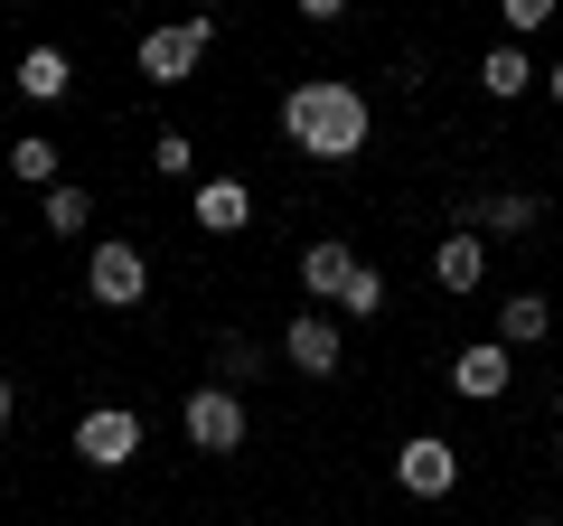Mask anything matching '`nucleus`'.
<instances>
[{"label": "nucleus", "instance_id": "obj_11", "mask_svg": "<svg viewBox=\"0 0 563 526\" xmlns=\"http://www.w3.org/2000/svg\"><path fill=\"white\" fill-rule=\"evenodd\" d=\"M544 329H554V302H544V292L498 302V348H544Z\"/></svg>", "mask_w": 563, "mask_h": 526}, {"label": "nucleus", "instance_id": "obj_3", "mask_svg": "<svg viewBox=\"0 0 563 526\" xmlns=\"http://www.w3.org/2000/svg\"><path fill=\"white\" fill-rule=\"evenodd\" d=\"M451 480H461V451H451L442 432H413V442L395 451V489L404 498H451Z\"/></svg>", "mask_w": 563, "mask_h": 526}, {"label": "nucleus", "instance_id": "obj_20", "mask_svg": "<svg viewBox=\"0 0 563 526\" xmlns=\"http://www.w3.org/2000/svg\"><path fill=\"white\" fill-rule=\"evenodd\" d=\"M151 161H161V179H188V169H198V142H188V132H161Z\"/></svg>", "mask_w": 563, "mask_h": 526}, {"label": "nucleus", "instance_id": "obj_15", "mask_svg": "<svg viewBox=\"0 0 563 526\" xmlns=\"http://www.w3.org/2000/svg\"><path fill=\"white\" fill-rule=\"evenodd\" d=\"M198 226H207V235H235V226H244V179H207L198 188Z\"/></svg>", "mask_w": 563, "mask_h": 526}, {"label": "nucleus", "instance_id": "obj_5", "mask_svg": "<svg viewBox=\"0 0 563 526\" xmlns=\"http://www.w3.org/2000/svg\"><path fill=\"white\" fill-rule=\"evenodd\" d=\"M207 39H217V20H179V29H151V39H141V76H151V85H179L188 66L207 57Z\"/></svg>", "mask_w": 563, "mask_h": 526}, {"label": "nucleus", "instance_id": "obj_7", "mask_svg": "<svg viewBox=\"0 0 563 526\" xmlns=\"http://www.w3.org/2000/svg\"><path fill=\"white\" fill-rule=\"evenodd\" d=\"M282 358L301 366V376H339V358H347V348H339V329H329L320 310H301V320L282 329Z\"/></svg>", "mask_w": 563, "mask_h": 526}, {"label": "nucleus", "instance_id": "obj_23", "mask_svg": "<svg viewBox=\"0 0 563 526\" xmlns=\"http://www.w3.org/2000/svg\"><path fill=\"white\" fill-rule=\"evenodd\" d=\"M10 405H20V395H10V376H0V424H10Z\"/></svg>", "mask_w": 563, "mask_h": 526}, {"label": "nucleus", "instance_id": "obj_18", "mask_svg": "<svg viewBox=\"0 0 563 526\" xmlns=\"http://www.w3.org/2000/svg\"><path fill=\"white\" fill-rule=\"evenodd\" d=\"M10 179H29V188H57V142L20 132V151H10Z\"/></svg>", "mask_w": 563, "mask_h": 526}, {"label": "nucleus", "instance_id": "obj_2", "mask_svg": "<svg viewBox=\"0 0 563 526\" xmlns=\"http://www.w3.org/2000/svg\"><path fill=\"white\" fill-rule=\"evenodd\" d=\"M85 302L95 310H141L151 302V263H141V244H95V263H85Z\"/></svg>", "mask_w": 563, "mask_h": 526}, {"label": "nucleus", "instance_id": "obj_4", "mask_svg": "<svg viewBox=\"0 0 563 526\" xmlns=\"http://www.w3.org/2000/svg\"><path fill=\"white\" fill-rule=\"evenodd\" d=\"M179 424H188L198 451H244V395H235V385H198Z\"/></svg>", "mask_w": 563, "mask_h": 526}, {"label": "nucleus", "instance_id": "obj_24", "mask_svg": "<svg viewBox=\"0 0 563 526\" xmlns=\"http://www.w3.org/2000/svg\"><path fill=\"white\" fill-rule=\"evenodd\" d=\"M554 461H563V442H554Z\"/></svg>", "mask_w": 563, "mask_h": 526}, {"label": "nucleus", "instance_id": "obj_19", "mask_svg": "<svg viewBox=\"0 0 563 526\" xmlns=\"http://www.w3.org/2000/svg\"><path fill=\"white\" fill-rule=\"evenodd\" d=\"M254 339H235V329H225V339H217V385H244V376H254Z\"/></svg>", "mask_w": 563, "mask_h": 526}, {"label": "nucleus", "instance_id": "obj_1", "mask_svg": "<svg viewBox=\"0 0 563 526\" xmlns=\"http://www.w3.org/2000/svg\"><path fill=\"white\" fill-rule=\"evenodd\" d=\"M282 132H291V151H310V161H357L366 151V95L339 76H310L282 95Z\"/></svg>", "mask_w": 563, "mask_h": 526}, {"label": "nucleus", "instance_id": "obj_12", "mask_svg": "<svg viewBox=\"0 0 563 526\" xmlns=\"http://www.w3.org/2000/svg\"><path fill=\"white\" fill-rule=\"evenodd\" d=\"M461 226H488V235H536V226H544V207L526 198V188H498V198H488V207H470Z\"/></svg>", "mask_w": 563, "mask_h": 526}, {"label": "nucleus", "instance_id": "obj_21", "mask_svg": "<svg viewBox=\"0 0 563 526\" xmlns=\"http://www.w3.org/2000/svg\"><path fill=\"white\" fill-rule=\"evenodd\" d=\"M544 20H554V0H507V39H536Z\"/></svg>", "mask_w": 563, "mask_h": 526}, {"label": "nucleus", "instance_id": "obj_17", "mask_svg": "<svg viewBox=\"0 0 563 526\" xmlns=\"http://www.w3.org/2000/svg\"><path fill=\"white\" fill-rule=\"evenodd\" d=\"M385 302H395V292H385V273H376V263H357V273H347V292H339V310H347V320H376Z\"/></svg>", "mask_w": 563, "mask_h": 526}, {"label": "nucleus", "instance_id": "obj_22", "mask_svg": "<svg viewBox=\"0 0 563 526\" xmlns=\"http://www.w3.org/2000/svg\"><path fill=\"white\" fill-rule=\"evenodd\" d=\"M544 85H554V103H563V57H554V66H544Z\"/></svg>", "mask_w": 563, "mask_h": 526}, {"label": "nucleus", "instance_id": "obj_6", "mask_svg": "<svg viewBox=\"0 0 563 526\" xmlns=\"http://www.w3.org/2000/svg\"><path fill=\"white\" fill-rule=\"evenodd\" d=\"M76 451H85L95 470H122V461L141 451V414H132V405H95V414L76 424Z\"/></svg>", "mask_w": 563, "mask_h": 526}, {"label": "nucleus", "instance_id": "obj_10", "mask_svg": "<svg viewBox=\"0 0 563 526\" xmlns=\"http://www.w3.org/2000/svg\"><path fill=\"white\" fill-rule=\"evenodd\" d=\"M451 385H461L470 405H498V395H507V348H498V339H488V348H461Z\"/></svg>", "mask_w": 563, "mask_h": 526}, {"label": "nucleus", "instance_id": "obj_13", "mask_svg": "<svg viewBox=\"0 0 563 526\" xmlns=\"http://www.w3.org/2000/svg\"><path fill=\"white\" fill-rule=\"evenodd\" d=\"M479 85H488V95H498V103H517L526 85H536V66H526V47H517V39H498V47H488V57H479Z\"/></svg>", "mask_w": 563, "mask_h": 526}, {"label": "nucleus", "instance_id": "obj_9", "mask_svg": "<svg viewBox=\"0 0 563 526\" xmlns=\"http://www.w3.org/2000/svg\"><path fill=\"white\" fill-rule=\"evenodd\" d=\"M347 273H357V254H347L339 235L301 244V292H310V302H339V292H347Z\"/></svg>", "mask_w": 563, "mask_h": 526}, {"label": "nucleus", "instance_id": "obj_8", "mask_svg": "<svg viewBox=\"0 0 563 526\" xmlns=\"http://www.w3.org/2000/svg\"><path fill=\"white\" fill-rule=\"evenodd\" d=\"M432 283H442V292H479V283H488V235H470V226H461V235H442Z\"/></svg>", "mask_w": 563, "mask_h": 526}, {"label": "nucleus", "instance_id": "obj_16", "mask_svg": "<svg viewBox=\"0 0 563 526\" xmlns=\"http://www.w3.org/2000/svg\"><path fill=\"white\" fill-rule=\"evenodd\" d=\"M38 217H47V235H85V217H95V198H85L76 179H57V188H47V207H38Z\"/></svg>", "mask_w": 563, "mask_h": 526}, {"label": "nucleus", "instance_id": "obj_14", "mask_svg": "<svg viewBox=\"0 0 563 526\" xmlns=\"http://www.w3.org/2000/svg\"><path fill=\"white\" fill-rule=\"evenodd\" d=\"M66 85H76V76H66L57 47H29V57H20V95H29V103H57Z\"/></svg>", "mask_w": 563, "mask_h": 526}]
</instances>
